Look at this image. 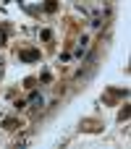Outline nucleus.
Listing matches in <instances>:
<instances>
[{"instance_id":"1","label":"nucleus","mask_w":131,"mask_h":149,"mask_svg":"<svg viewBox=\"0 0 131 149\" xmlns=\"http://www.w3.org/2000/svg\"><path fill=\"white\" fill-rule=\"evenodd\" d=\"M21 58L24 60H34V58H39V52L37 50H29V52H21Z\"/></svg>"},{"instance_id":"2","label":"nucleus","mask_w":131,"mask_h":149,"mask_svg":"<svg viewBox=\"0 0 131 149\" xmlns=\"http://www.w3.org/2000/svg\"><path fill=\"white\" fill-rule=\"evenodd\" d=\"M55 8H58V5H55V0H47V3H45V10H47V13H53Z\"/></svg>"}]
</instances>
